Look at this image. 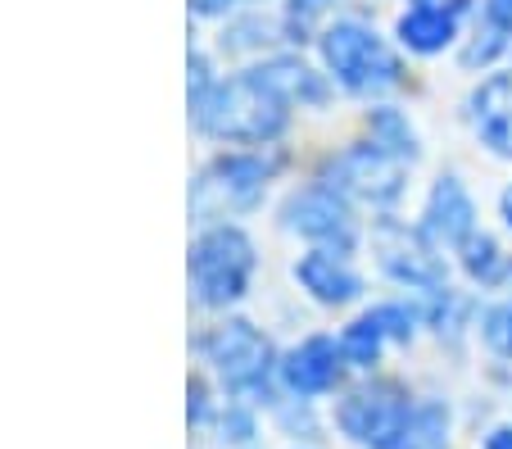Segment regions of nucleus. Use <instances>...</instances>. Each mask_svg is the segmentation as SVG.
<instances>
[{"label":"nucleus","instance_id":"nucleus-11","mask_svg":"<svg viewBox=\"0 0 512 449\" xmlns=\"http://www.w3.org/2000/svg\"><path fill=\"white\" fill-rule=\"evenodd\" d=\"M467 123L494 159H512V73H490L476 82L467 96Z\"/></svg>","mask_w":512,"mask_h":449},{"label":"nucleus","instance_id":"nucleus-27","mask_svg":"<svg viewBox=\"0 0 512 449\" xmlns=\"http://www.w3.org/2000/svg\"><path fill=\"white\" fill-rule=\"evenodd\" d=\"M485 449H512V427H494L485 436Z\"/></svg>","mask_w":512,"mask_h":449},{"label":"nucleus","instance_id":"nucleus-1","mask_svg":"<svg viewBox=\"0 0 512 449\" xmlns=\"http://www.w3.org/2000/svg\"><path fill=\"white\" fill-rule=\"evenodd\" d=\"M200 132L218 141H241V146H268L286 132L290 123V100H281L268 87L259 69H245L236 78L218 82L200 105L191 109Z\"/></svg>","mask_w":512,"mask_h":449},{"label":"nucleus","instance_id":"nucleus-26","mask_svg":"<svg viewBox=\"0 0 512 449\" xmlns=\"http://www.w3.org/2000/svg\"><path fill=\"white\" fill-rule=\"evenodd\" d=\"M191 10L195 14H209V19H213V14H227V10H232V0H191Z\"/></svg>","mask_w":512,"mask_h":449},{"label":"nucleus","instance_id":"nucleus-2","mask_svg":"<svg viewBox=\"0 0 512 449\" xmlns=\"http://www.w3.org/2000/svg\"><path fill=\"white\" fill-rule=\"evenodd\" d=\"M318 50H322V64H327L331 82L340 91H349V96H386V91H395L404 82L399 55L377 32L354 19H340L331 28H322Z\"/></svg>","mask_w":512,"mask_h":449},{"label":"nucleus","instance_id":"nucleus-13","mask_svg":"<svg viewBox=\"0 0 512 449\" xmlns=\"http://www.w3.org/2000/svg\"><path fill=\"white\" fill-rule=\"evenodd\" d=\"M458 10H463V0H417L413 10H404L395 19V37L408 55H440L458 41Z\"/></svg>","mask_w":512,"mask_h":449},{"label":"nucleus","instance_id":"nucleus-12","mask_svg":"<svg viewBox=\"0 0 512 449\" xmlns=\"http://www.w3.org/2000/svg\"><path fill=\"white\" fill-rule=\"evenodd\" d=\"M345 345L331 341V336H309L304 345L286 354L281 363V381H286L290 391L300 395V400H313V395H327L340 386L345 377Z\"/></svg>","mask_w":512,"mask_h":449},{"label":"nucleus","instance_id":"nucleus-22","mask_svg":"<svg viewBox=\"0 0 512 449\" xmlns=\"http://www.w3.org/2000/svg\"><path fill=\"white\" fill-rule=\"evenodd\" d=\"M508 50V32L503 28H494V23H481V28L472 32V41L463 46V69H490L494 59Z\"/></svg>","mask_w":512,"mask_h":449},{"label":"nucleus","instance_id":"nucleus-5","mask_svg":"<svg viewBox=\"0 0 512 449\" xmlns=\"http://www.w3.org/2000/svg\"><path fill=\"white\" fill-rule=\"evenodd\" d=\"M277 159L263 155H218L191 186V214L195 218H232L263 200Z\"/></svg>","mask_w":512,"mask_h":449},{"label":"nucleus","instance_id":"nucleus-8","mask_svg":"<svg viewBox=\"0 0 512 449\" xmlns=\"http://www.w3.org/2000/svg\"><path fill=\"white\" fill-rule=\"evenodd\" d=\"M372 245H377V264L390 282L408 286V291H426V295L449 291L445 250H435L422 236V227H404L395 218H381L377 232H372Z\"/></svg>","mask_w":512,"mask_h":449},{"label":"nucleus","instance_id":"nucleus-9","mask_svg":"<svg viewBox=\"0 0 512 449\" xmlns=\"http://www.w3.org/2000/svg\"><path fill=\"white\" fill-rule=\"evenodd\" d=\"M200 350H204V359L218 368V377H223L232 391H259L263 381H268V372H272L268 336H263L259 327L241 323V318L213 327V332L200 341Z\"/></svg>","mask_w":512,"mask_h":449},{"label":"nucleus","instance_id":"nucleus-23","mask_svg":"<svg viewBox=\"0 0 512 449\" xmlns=\"http://www.w3.org/2000/svg\"><path fill=\"white\" fill-rule=\"evenodd\" d=\"M481 341L490 354L512 359V300H499L481 313Z\"/></svg>","mask_w":512,"mask_h":449},{"label":"nucleus","instance_id":"nucleus-24","mask_svg":"<svg viewBox=\"0 0 512 449\" xmlns=\"http://www.w3.org/2000/svg\"><path fill=\"white\" fill-rule=\"evenodd\" d=\"M368 313L381 323V332H386L390 341H413L417 318H422L413 304H399V300H395V304H377V309H368Z\"/></svg>","mask_w":512,"mask_h":449},{"label":"nucleus","instance_id":"nucleus-14","mask_svg":"<svg viewBox=\"0 0 512 449\" xmlns=\"http://www.w3.org/2000/svg\"><path fill=\"white\" fill-rule=\"evenodd\" d=\"M295 282L313 295L318 304L327 309H340V304H354L363 295V277L345 264V254H331V250H309L295 259Z\"/></svg>","mask_w":512,"mask_h":449},{"label":"nucleus","instance_id":"nucleus-6","mask_svg":"<svg viewBox=\"0 0 512 449\" xmlns=\"http://www.w3.org/2000/svg\"><path fill=\"white\" fill-rule=\"evenodd\" d=\"M336 422L349 440L368 449H399L413 422V400L399 381H363L340 400Z\"/></svg>","mask_w":512,"mask_h":449},{"label":"nucleus","instance_id":"nucleus-15","mask_svg":"<svg viewBox=\"0 0 512 449\" xmlns=\"http://www.w3.org/2000/svg\"><path fill=\"white\" fill-rule=\"evenodd\" d=\"M259 73L268 78V87L277 91L281 100H290V105H327V96H331L327 78L295 55L268 59V64H259Z\"/></svg>","mask_w":512,"mask_h":449},{"label":"nucleus","instance_id":"nucleus-18","mask_svg":"<svg viewBox=\"0 0 512 449\" xmlns=\"http://www.w3.org/2000/svg\"><path fill=\"white\" fill-rule=\"evenodd\" d=\"M331 10H336V0H286V10H281V37L295 41V46L322 37V23H327Z\"/></svg>","mask_w":512,"mask_h":449},{"label":"nucleus","instance_id":"nucleus-19","mask_svg":"<svg viewBox=\"0 0 512 449\" xmlns=\"http://www.w3.org/2000/svg\"><path fill=\"white\" fill-rule=\"evenodd\" d=\"M390 336L381 332V323L372 318V313H363L358 323L345 327V336H340V345H345V359L354 363V368H372V363L381 359V345H386Z\"/></svg>","mask_w":512,"mask_h":449},{"label":"nucleus","instance_id":"nucleus-4","mask_svg":"<svg viewBox=\"0 0 512 449\" xmlns=\"http://www.w3.org/2000/svg\"><path fill=\"white\" fill-rule=\"evenodd\" d=\"M318 182L336 186L345 200H358V205L372 209H395L399 196L408 191V164L395 155H386L372 141H358V146H345L340 155L322 159V177Z\"/></svg>","mask_w":512,"mask_h":449},{"label":"nucleus","instance_id":"nucleus-3","mask_svg":"<svg viewBox=\"0 0 512 449\" xmlns=\"http://www.w3.org/2000/svg\"><path fill=\"white\" fill-rule=\"evenodd\" d=\"M254 277V241L236 223H213L191 245V286L200 304H236L250 291Z\"/></svg>","mask_w":512,"mask_h":449},{"label":"nucleus","instance_id":"nucleus-20","mask_svg":"<svg viewBox=\"0 0 512 449\" xmlns=\"http://www.w3.org/2000/svg\"><path fill=\"white\" fill-rule=\"evenodd\" d=\"M449 436V413L445 404H422V409H413V422H408L404 431V445L399 449H440Z\"/></svg>","mask_w":512,"mask_h":449},{"label":"nucleus","instance_id":"nucleus-16","mask_svg":"<svg viewBox=\"0 0 512 449\" xmlns=\"http://www.w3.org/2000/svg\"><path fill=\"white\" fill-rule=\"evenodd\" d=\"M363 127H368V141H372V146H381L386 155L404 159V164H417V159H422V141H417V127L408 123L404 109L377 105V109H368Z\"/></svg>","mask_w":512,"mask_h":449},{"label":"nucleus","instance_id":"nucleus-21","mask_svg":"<svg viewBox=\"0 0 512 449\" xmlns=\"http://www.w3.org/2000/svg\"><path fill=\"white\" fill-rule=\"evenodd\" d=\"M277 41V28H272L263 14H250V19H232L223 28V50H268Z\"/></svg>","mask_w":512,"mask_h":449},{"label":"nucleus","instance_id":"nucleus-17","mask_svg":"<svg viewBox=\"0 0 512 449\" xmlns=\"http://www.w3.org/2000/svg\"><path fill=\"white\" fill-rule=\"evenodd\" d=\"M458 259H463V273L472 277V282H481V286H494V282H503V277L512 273L508 259H503V250H499V241H494L490 232H476L472 241L458 250Z\"/></svg>","mask_w":512,"mask_h":449},{"label":"nucleus","instance_id":"nucleus-28","mask_svg":"<svg viewBox=\"0 0 512 449\" xmlns=\"http://www.w3.org/2000/svg\"><path fill=\"white\" fill-rule=\"evenodd\" d=\"M499 218H503V227L512 232V182L503 186V196H499Z\"/></svg>","mask_w":512,"mask_h":449},{"label":"nucleus","instance_id":"nucleus-25","mask_svg":"<svg viewBox=\"0 0 512 449\" xmlns=\"http://www.w3.org/2000/svg\"><path fill=\"white\" fill-rule=\"evenodd\" d=\"M485 23H494L512 37V0H485Z\"/></svg>","mask_w":512,"mask_h":449},{"label":"nucleus","instance_id":"nucleus-7","mask_svg":"<svg viewBox=\"0 0 512 449\" xmlns=\"http://www.w3.org/2000/svg\"><path fill=\"white\" fill-rule=\"evenodd\" d=\"M281 227L313 245V250H331V254H354L358 250V218H354V200H345L336 186L313 182L290 191L281 205Z\"/></svg>","mask_w":512,"mask_h":449},{"label":"nucleus","instance_id":"nucleus-10","mask_svg":"<svg viewBox=\"0 0 512 449\" xmlns=\"http://www.w3.org/2000/svg\"><path fill=\"white\" fill-rule=\"evenodd\" d=\"M422 236L435 245V250H463L467 241L476 236V200L472 191L463 186V177L445 173L435 177L431 196H426V209H422Z\"/></svg>","mask_w":512,"mask_h":449}]
</instances>
